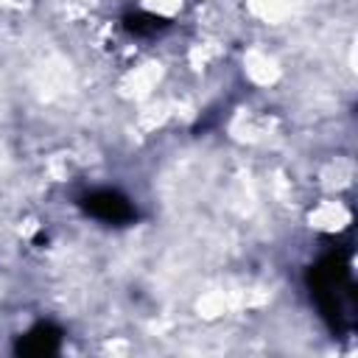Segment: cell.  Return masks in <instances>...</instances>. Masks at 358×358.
Listing matches in <instances>:
<instances>
[{
	"label": "cell",
	"instance_id": "cell-2",
	"mask_svg": "<svg viewBox=\"0 0 358 358\" xmlns=\"http://www.w3.org/2000/svg\"><path fill=\"white\" fill-rule=\"evenodd\" d=\"M78 204L87 215H92L98 221H106V224H117V227L134 221V215H137L134 204L123 193L109 190V187H101V190H92V193L81 196Z\"/></svg>",
	"mask_w": 358,
	"mask_h": 358
},
{
	"label": "cell",
	"instance_id": "cell-4",
	"mask_svg": "<svg viewBox=\"0 0 358 358\" xmlns=\"http://www.w3.org/2000/svg\"><path fill=\"white\" fill-rule=\"evenodd\" d=\"M126 31L129 34H134V36H151V34H157V31H162L168 22L162 20V17H157V14H148V11H134V14H129L126 17Z\"/></svg>",
	"mask_w": 358,
	"mask_h": 358
},
{
	"label": "cell",
	"instance_id": "cell-1",
	"mask_svg": "<svg viewBox=\"0 0 358 358\" xmlns=\"http://www.w3.org/2000/svg\"><path fill=\"white\" fill-rule=\"evenodd\" d=\"M310 288L322 308V313L330 319L333 327H344L352 322L355 310V294L350 282L347 260L338 255H327L313 271H310Z\"/></svg>",
	"mask_w": 358,
	"mask_h": 358
},
{
	"label": "cell",
	"instance_id": "cell-3",
	"mask_svg": "<svg viewBox=\"0 0 358 358\" xmlns=\"http://www.w3.org/2000/svg\"><path fill=\"white\" fill-rule=\"evenodd\" d=\"M59 344H62V330L56 324H36L17 341V352L42 358V355H53L59 350Z\"/></svg>",
	"mask_w": 358,
	"mask_h": 358
}]
</instances>
